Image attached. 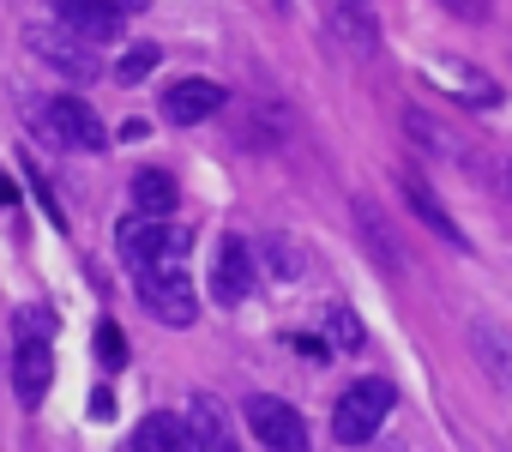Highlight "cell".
Here are the masks:
<instances>
[{
    "instance_id": "cell-2",
    "label": "cell",
    "mask_w": 512,
    "mask_h": 452,
    "mask_svg": "<svg viewBox=\"0 0 512 452\" xmlns=\"http://www.w3.org/2000/svg\"><path fill=\"white\" fill-rule=\"evenodd\" d=\"M133 278H139V302L163 320V326H193L199 320V290H193V278L181 272V260H145V266H133Z\"/></svg>"
},
{
    "instance_id": "cell-27",
    "label": "cell",
    "mask_w": 512,
    "mask_h": 452,
    "mask_svg": "<svg viewBox=\"0 0 512 452\" xmlns=\"http://www.w3.org/2000/svg\"><path fill=\"white\" fill-rule=\"evenodd\" d=\"M7 199H13V187H7V181H0V205H7Z\"/></svg>"
},
{
    "instance_id": "cell-14",
    "label": "cell",
    "mask_w": 512,
    "mask_h": 452,
    "mask_svg": "<svg viewBox=\"0 0 512 452\" xmlns=\"http://www.w3.org/2000/svg\"><path fill=\"white\" fill-rule=\"evenodd\" d=\"M428 79H434V85H446V91H452L458 103H470V109L500 103V85H494V79H482V73H476V67H464V61H446V55H440V61H428Z\"/></svg>"
},
{
    "instance_id": "cell-21",
    "label": "cell",
    "mask_w": 512,
    "mask_h": 452,
    "mask_svg": "<svg viewBox=\"0 0 512 452\" xmlns=\"http://www.w3.org/2000/svg\"><path fill=\"white\" fill-rule=\"evenodd\" d=\"M157 61H163V55H157V43H133V49L115 61V85H145V79L157 73Z\"/></svg>"
},
{
    "instance_id": "cell-15",
    "label": "cell",
    "mask_w": 512,
    "mask_h": 452,
    "mask_svg": "<svg viewBox=\"0 0 512 452\" xmlns=\"http://www.w3.org/2000/svg\"><path fill=\"white\" fill-rule=\"evenodd\" d=\"M332 19H338V37H344L356 55H374V49H380V19H374V0H332Z\"/></svg>"
},
{
    "instance_id": "cell-20",
    "label": "cell",
    "mask_w": 512,
    "mask_h": 452,
    "mask_svg": "<svg viewBox=\"0 0 512 452\" xmlns=\"http://www.w3.org/2000/svg\"><path fill=\"white\" fill-rule=\"evenodd\" d=\"M260 254H266V266H272V278H284V284H296L302 278V248L290 242V236H260Z\"/></svg>"
},
{
    "instance_id": "cell-25",
    "label": "cell",
    "mask_w": 512,
    "mask_h": 452,
    "mask_svg": "<svg viewBox=\"0 0 512 452\" xmlns=\"http://www.w3.org/2000/svg\"><path fill=\"white\" fill-rule=\"evenodd\" d=\"M452 13H464V19H482V0H446Z\"/></svg>"
},
{
    "instance_id": "cell-8",
    "label": "cell",
    "mask_w": 512,
    "mask_h": 452,
    "mask_svg": "<svg viewBox=\"0 0 512 452\" xmlns=\"http://www.w3.org/2000/svg\"><path fill=\"white\" fill-rule=\"evenodd\" d=\"M187 440H193V452H241V434H235V416L211 398V392H193V404H187Z\"/></svg>"
},
{
    "instance_id": "cell-26",
    "label": "cell",
    "mask_w": 512,
    "mask_h": 452,
    "mask_svg": "<svg viewBox=\"0 0 512 452\" xmlns=\"http://www.w3.org/2000/svg\"><path fill=\"white\" fill-rule=\"evenodd\" d=\"M103 7H115V13H121V19H133V13H139V7H145V0H103Z\"/></svg>"
},
{
    "instance_id": "cell-28",
    "label": "cell",
    "mask_w": 512,
    "mask_h": 452,
    "mask_svg": "<svg viewBox=\"0 0 512 452\" xmlns=\"http://www.w3.org/2000/svg\"><path fill=\"white\" fill-rule=\"evenodd\" d=\"M506 181H512V163H506Z\"/></svg>"
},
{
    "instance_id": "cell-1",
    "label": "cell",
    "mask_w": 512,
    "mask_h": 452,
    "mask_svg": "<svg viewBox=\"0 0 512 452\" xmlns=\"http://www.w3.org/2000/svg\"><path fill=\"white\" fill-rule=\"evenodd\" d=\"M31 133L61 145V151H103L109 133L97 121V109L79 97V91H61V97H37L31 103Z\"/></svg>"
},
{
    "instance_id": "cell-17",
    "label": "cell",
    "mask_w": 512,
    "mask_h": 452,
    "mask_svg": "<svg viewBox=\"0 0 512 452\" xmlns=\"http://www.w3.org/2000/svg\"><path fill=\"white\" fill-rule=\"evenodd\" d=\"M404 133H410V139H416L428 157H446V163H470V151H464V145H458V139H452V133H446L434 115H422V109H404Z\"/></svg>"
},
{
    "instance_id": "cell-22",
    "label": "cell",
    "mask_w": 512,
    "mask_h": 452,
    "mask_svg": "<svg viewBox=\"0 0 512 452\" xmlns=\"http://www.w3.org/2000/svg\"><path fill=\"white\" fill-rule=\"evenodd\" d=\"M97 362H103V368H127V338H121L115 320L97 326Z\"/></svg>"
},
{
    "instance_id": "cell-3",
    "label": "cell",
    "mask_w": 512,
    "mask_h": 452,
    "mask_svg": "<svg viewBox=\"0 0 512 452\" xmlns=\"http://www.w3.org/2000/svg\"><path fill=\"white\" fill-rule=\"evenodd\" d=\"M392 404H398V392H392L386 380H356V386H344V398L332 404V434H338L344 446H362V440L380 434V422L392 416Z\"/></svg>"
},
{
    "instance_id": "cell-10",
    "label": "cell",
    "mask_w": 512,
    "mask_h": 452,
    "mask_svg": "<svg viewBox=\"0 0 512 452\" xmlns=\"http://www.w3.org/2000/svg\"><path fill=\"white\" fill-rule=\"evenodd\" d=\"M55 386V350L49 338H19V356H13V392L25 410H37Z\"/></svg>"
},
{
    "instance_id": "cell-12",
    "label": "cell",
    "mask_w": 512,
    "mask_h": 452,
    "mask_svg": "<svg viewBox=\"0 0 512 452\" xmlns=\"http://www.w3.org/2000/svg\"><path fill=\"white\" fill-rule=\"evenodd\" d=\"M464 338H470V356H476V368L512 398V332L506 326H494V320H470L464 326Z\"/></svg>"
},
{
    "instance_id": "cell-6",
    "label": "cell",
    "mask_w": 512,
    "mask_h": 452,
    "mask_svg": "<svg viewBox=\"0 0 512 452\" xmlns=\"http://www.w3.org/2000/svg\"><path fill=\"white\" fill-rule=\"evenodd\" d=\"M241 416H247V434L260 440L266 452H308V422L296 416V404H284L272 392H253L241 404Z\"/></svg>"
},
{
    "instance_id": "cell-11",
    "label": "cell",
    "mask_w": 512,
    "mask_h": 452,
    "mask_svg": "<svg viewBox=\"0 0 512 452\" xmlns=\"http://www.w3.org/2000/svg\"><path fill=\"white\" fill-rule=\"evenodd\" d=\"M217 109H223V85L217 79H175L163 91V121H175V127H199Z\"/></svg>"
},
{
    "instance_id": "cell-18",
    "label": "cell",
    "mask_w": 512,
    "mask_h": 452,
    "mask_svg": "<svg viewBox=\"0 0 512 452\" xmlns=\"http://www.w3.org/2000/svg\"><path fill=\"white\" fill-rule=\"evenodd\" d=\"M133 211L169 217L175 211V175L169 169H133Z\"/></svg>"
},
{
    "instance_id": "cell-13",
    "label": "cell",
    "mask_w": 512,
    "mask_h": 452,
    "mask_svg": "<svg viewBox=\"0 0 512 452\" xmlns=\"http://www.w3.org/2000/svg\"><path fill=\"white\" fill-rule=\"evenodd\" d=\"M55 25H67L85 43H115L127 31V19L115 7H103V0H55Z\"/></svg>"
},
{
    "instance_id": "cell-23",
    "label": "cell",
    "mask_w": 512,
    "mask_h": 452,
    "mask_svg": "<svg viewBox=\"0 0 512 452\" xmlns=\"http://www.w3.org/2000/svg\"><path fill=\"white\" fill-rule=\"evenodd\" d=\"M326 332H332V344L362 350V326H356V314H350V308H332V314H326Z\"/></svg>"
},
{
    "instance_id": "cell-24",
    "label": "cell",
    "mask_w": 512,
    "mask_h": 452,
    "mask_svg": "<svg viewBox=\"0 0 512 452\" xmlns=\"http://www.w3.org/2000/svg\"><path fill=\"white\" fill-rule=\"evenodd\" d=\"M49 332H55L49 308H19V338H49Z\"/></svg>"
},
{
    "instance_id": "cell-19",
    "label": "cell",
    "mask_w": 512,
    "mask_h": 452,
    "mask_svg": "<svg viewBox=\"0 0 512 452\" xmlns=\"http://www.w3.org/2000/svg\"><path fill=\"white\" fill-rule=\"evenodd\" d=\"M133 452H193V440H187V422H181V416H169V410L145 416V422H139V440H133Z\"/></svg>"
},
{
    "instance_id": "cell-5",
    "label": "cell",
    "mask_w": 512,
    "mask_h": 452,
    "mask_svg": "<svg viewBox=\"0 0 512 452\" xmlns=\"http://www.w3.org/2000/svg\"><path fill=\"white\" fill-rule=\"evenodd\" d=\"M25 43H31V55L37 61H49L61 79H79V85H91V79H103V61H97V43H85V37H73L67 25H31L25 31Z\"/></svg>"
},
{
    "instance_id": "cell-9",
    "label": "cell",
    "mask_w": 512,
    "mask_h": 452,
    "mask_svg": "<svg viewBox=\"0 0 512 452\" xmlns=\"http://www.w3.org/2000/svg\"><path fill=\"white\" fill-rule=\"evenodd\" d=\"M211 296H217L223 308H235V302L253 296V248H247L241 236H223V242H217V260H211Z\"/></svg>"
},
{
    "instance_id": "cell-16",
    "label": "cell",
    "mask_w": 512,
    "mask_h": 452,
    "mask_svg": "<svg viewBox=\"0 0 512 452\" xmlns=\"http://www.w3.org/2000/svg\"><path fill=\"white\" fill-rule=\"evenodd\" d=\"M356 230H362L368 254H374L386 272H398V266H404V248H398V236L386 230V217H380V205H374V199H356Z\"/></svg>"
},
{
    "instance_id": "cell-7",
    "label": "cell",
    "mask_w": 512,
    "mask_h": 452,
    "mask_svg": "<svg viewBox=\"0 0 512 452\" xmlns=\"http://www.w3.org/2000/svg\"><path fill=\"white\" fill-rule=\"evenodd\" d=\"M398 193H404V205L416 211V223H422V230H434V236H440L446 248H458V254L470 248V236H464L458 223H452V211L440 205V193H434V187H428L416 169H398Z\"/></svg>"
},
{
    "instance_id": "cell-4",
    "label": "cell",
    "mask_w": 512,
    "mask_h": 452,
    "mask_svg": "<svg viewBox=\"0 0 512 452\" xmlns=\"http://www.w3.org/2000/svg\"><path fill=\"white\" fill-rule=\"evenodd\" d=\"M115 242H121L127 266H145V260H181L193 248V230H187V223H163V217L133 211V217H121Z\"/></svg>"
}]
</instances>
